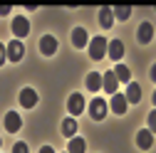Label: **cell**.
<instances>
[{"instance_id": "9a60e30c", "label": "cell", "mask_w": 156, "mask_h": 153, "mask_svg": "<svg viewBox=\"0 0 156 153\" xmlns=\"http://www.w3.org/2000/svg\"><path fill=\"white\" fill-rule=\"evenodd\" d=\"M136 146H139L141 151H146V148H151L154 146V133L146 128V131H139L136 133Z\"/></svg>"}, {"instance_id": "d6986e66", "label": "cell", "mask_w": 156, "mask_h": 153, "mask_svg": "<svg viewBox=\"0 0 156 153\" xmlns=\"http://www.w3.org/2000/svg\"><path fill=\"white\" fill-rule=\"evenodd\" d=\"M84 151H87V143H84V138H77V136H72V138H69L67 153H84Z\"/></svg>"}, {"instance_id": "5bb4252c", "label": "cell", "mask_w": 156, "mask_h": 153, "mask_svg": "<svg viewBox=\"0 0 156 153\" xmlns=\"http://www.w3.org/2000/svg\"><path fill=\"white\" fill-rule=\"evenodd\" d=\"M87 42H89V35L84 32V27H74L72 30V45L77 49H82V47H87Z\"/></svg>"}, {"instance_id": "ac0fdd59", "label": "cell", "mask_w": 156, "mask_h": 153, "mask_svg": "<svg viewBox=\"0 0 156 153\" xmlns=\"http://www.w3.org/2000/svg\"><path fill=\"white\" fill-rule=\"evenodd\" d=\"M87 89L89 91H99L102 89V74L99 72H89L87 74Z\"/></svg>"}, {"instance_id": "603a6c76", "label": "cell", "mask_w": 156, "mask_h": 153, "mask_svg": "<svg viewBox=\"0 0 156 153\" xmlns=\"http://www.w3.org/2000/svg\"><path fill=\"white\" fill-rule=\"evenodd\" d=\"M146 124H149V131L154 133V126H156V114H154V111L149 114V119H146Z\"/></svg>"}, {"instance_id": "2e32d148", "label": "cell", "mask_w": 156, "mask_h": 153, "mask_svg": "<svg viewBox=\"0 0 156 153\" xmlns=\"http://www.w3.org/2000/svg\"><path fill=\"white\" fill-rule=\"evenodd\" d=\"M114 76H116V82H122V84H129V82H131V72H129V67L122 64V62L114 67Z\"/></svg>"}, {"instance_id": "4316f807", "label": "cell", "mask_w": 156, "mask_h": 153, "mask_svg": "<svg viewBox=\"0 0 156 153\" xmlns=\"http://www.w3.org/2000/svg\"><path fill=\"white\" fill-rule=\"evenodd\" d=\"M0 146H3V136H0Z\"/></svg>"}, {"instance_id": "ffe728a7", "label": "cell", "mask_w": 156, "mask_h": 153, "mask_svg": "<svg viewBox=\"0 0 156 153\" xmlns=\"http://www.w3.org/2000/svg\"><path fill=\"white\" fill-rule=\"evenodd\" d=\"M74 133H77V121H74V119H65V121H62V136L72 138Z\"/></svg>"}, {"instance_id": "cb8c5ba5", "label": "cell", "mask_w": 156, "mask_h": 153, "mask_svg": "<svg viewBox=\"0 0 156 153\" xmlns=\"http://www.w3.org/2000/svg\"><path fill=\"white\" fill-rule=\"evenodd\" d=\"M8 59V52H5V47L3 45H0V67H3V62Z\"/></svg>"}, {"instance_id": "ba28073f", "label": "cell", "mask_w": 156, "mask_h": 153, "mask_svg": "<svg viewBox=\"0 0 156 153\" xmlns=\"http://www.w3.org/2000/svg\"><path fill=\"white\" fill-rule=\"evenodd\" d=\"M107 54H109V59L122 62V57H124V42H122V40H112V42H107Z\"/></svg>"}, {"instance_id": "9c48e42d", "label": "cell", "mask_w": 156, "mask_h": 153, "mask_svg": "<svg viewBox=\"0 0 156 153\" xmlns=\"http://www.w3.org/2000/svg\"><path fill=\"white\" fill-rule=\"evenodd\" d=\"M5 128H8L10 133H17V131L23 128V116H20L17 111H8V114H5Z\"/></svg>"}, {"instance_id": "d4e9b609", "label": "cell", "mask_w": 156, "mask_h": 153, "mask_svg": "<svg viewBox=\"0 0 156 153\" xmlns=\"http://www.w3.org/2000/svg\"><path fill=\"white\" fill-rule=\"evenodd\" d=\"M0 15H10V5H0Z\"/></svg>"}, {"instance_id": "484cf974", "label": "cell", "mask_w": 156, "mask_h": 153, "mask_svg": "<svg viewBox=\"0 0 156 153\" xmlns=\"http://www.w3.org/2000/svg\"><path fill=\"white\" fill-rule=\"evenodd\" d=\"M40 153H55V151H52V146H42V148H40Z\"/></svg>"}, {"instance_id": "52a82bcc", "label": "cell", "mask_w": 156, "mask_h": 153, "mask_svg": "<svg viewBox=\"0 0 156 153\" xmlns=\"http://www.w3.org/2000/svg\"><path fill=\"white\" fill-rule=\"evenodd\" d=\"M20 104H23V109H35L37 106V91L35 89H30V87H25L23 91H20Z\"/></svg>"}, {"instance_id": "7c38bea8", "label": "cell", "mask_w": 156, "mask_h": 153, "mask_svg": "<svg viewBox=\"0 0 156 153\" xmlns=\"http://www.w3.org/2000/svg\"><path fill=\"white\" fill-rule=\"evenodd\" d=\"M126 99H124V94H119V91H116V94H112V111L116 114V116H124V114H126Z\"/></svg>"}, {"instance_id": "7402d4cb", "label": "cell", "mask_w": 156, "mask_h": 153, "mask_svg": "<svg viewBox=\"0 0 156 153\" xmlns=\"http://www.w3.org/2000/svg\"><path fill=\"white\" fill-rule=\"evenodd\" d=\"M12 153H27V146H25V143H20V141H17V143L12 146Z\"/></svg>"}, {"instance_id": "277c9868", "label": "cell", "mask_w": 156, "mask_h": 153, "mask_svg": "<svg viewBox=\"0 0 156 153\" xmlns=\"http://www.w3.org/2000/svg\"><path fill=\"white\" fill-rule=\"evenodd\" d=\"M5 52H8V59H10V62H20L23 57H25V47H23V42H20V40L8 42Z\"/></svg>"}, {"instance_id": "30bf717a", "label": "cell", "mask_w": 156, "mask_h": 153, "mask_svg": "<svg viewBox=\"0 0 156 153\" xmlns=\"http://www.w3.org/2000/svg\"><path fill=\"white\" fill-rule=\"evenodd\" d=\"M136 40H139L141 45H149L154 40V25L151 22H141L139 30H136Z\"/></svg>"}, {"instance_id": "4fadbf2b", "label": "cell", "mask_w": 156, "mask_h": 153, "mask_svg": "<svg viewBox=\"0 0 156 153\" xmlns=\"http://www.w3.org/2000/svg\"><path fill=\"white\" fill-rule=\"evenodd\" d=\"M102 89H104L107 94H116V89H119V82H116L114 72H104V74H102Z\"/></svg>"}, {"instance_id": "3957f363", "label": "cell", "mask_w": 156, "mask_h": 153, "mask_svg": "<svg viewBox=\"0 0 156 153\" xmlns=\"http://www.w3.org/2000/svg\"><path fill=\"white\" fill-rule=\"evenodd\" d=\"M84 97L80 91H74V94H69V99H67V111L72 114V116H80V114L84 111Z\"/></svg>"}, {"instance_id": "e0dca14e", "label": "cell", "mask_w": 156, "mask_h": 153, "mask_svg": "<svg viewBox=\"0 0 156 153\" xmlns=\"http://www.w3.org/2000/svg\"><path fill=\"white\" fill-rule=\"evenodd\" d=\"M112 25H114L112 8H102V10H99V27H102V30H109Z\"/></svg>"}, {"instance_id": "6da1fadb", "label": "cell", "mask_w": 156, "mask_h": 153, "mask_svg": "<svg viewBox=\"0 0 156 153\" xmlns=\"http://www.w3.org/2000/svg\"><path fill=\"white\" fill-rule=\"evenodd\" d=\"M104 54H107V40H104L102 35L99 37H92V40H89V57H92L94 62H99Z\"/></svg>"}, {"instance_id": "8992f818", "label": "cell", "mask_w": 156, "mask_h": 153, "mask_svg": "<svg viewBox=\"0 0 156 153\" xmlns=\"http://www.w3.org/2000/svg\"><path fill=\"white\" fill-rule=\"evenodd\" d=\"M57 37L55 35H42V40H40V52L45 54V57H52L55 52H57Z\"/></svg>"}, {"instance_id": "8fae6325", "label": "cell", "mask_w": 156, "mask_h": 153, "mask_svg": "<svg viewBox=\"0 0 156 153\" xmlns=\"http://www.w3.org/2000/svg\"><path fill=\"white\" fill-rule=\"evenodd\" d=\"M124 99H126V104H139V101H141V87L136 84V82H129Z\"/></svg>"}, {"instance_id": "5b68a950", "label": "cell", "mask_w": 156, "mask_h": 153, "mask_svg": "<svg viewBox=\"0 0 156 153\" xmlns=\"http://www.w3.org/2000/svg\"><path fill=\"white\" fill-rule=\"evenodd\" d=\"M27 32H30V20L27 17H12V35L20 40V37H27Z\"/></svg>"}, {"instance_id": "7a4b0ae2", "label": "cell", "mask_w": 156, "mask_h": 153, "mask_svg": "<svg viewBox=\"0 0 156 153\" xmlns=\"http://www.w3.org/2000/svg\"><path fill=\"white\" fill-rule=\"evenodd\" d=\"M107 101L102 99V97H94L92 101H89V116L94 119V121H102L104 116H107Z\"/></svg>"}, {"instance_id": "44dd1931", "label": "cell", "mask_w": 156, "mask_h": 153, "mask_svg": "<svg viewBox=\"0 0 156 153\" xmlns=\"http://www.w3.org/2000/svg\"><path fill=\"white\" fill-rule=\"evenodd\" d=\"M112 15L116 17V20H129V15H131V8H129V5H119V8H112Z\"/></svg>"}]
</instances>
